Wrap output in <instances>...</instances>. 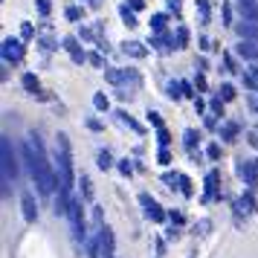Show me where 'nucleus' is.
Wrapping results in <instances>:
<instances>
[{
	"instance_id": "obj_1",
	"label": "nucleus",
	"mask_w": 258,
	"mask_h": 258,
	"mask_svg": "<svg viewBox=\"0 0 258 258\" xmlns=\"http://www.w3.org/2000/svg\"><path fill=\"white\" fill-rule=\"evenodd\" d=\"M52 160H55V168L61 171V186L73 189L78 183V174L73 168V148H70V136L64 130L55 133V151H52Z\"/></svg>"
},
{
	"instance_id": "obj_2",
	"label": "nucleus",
	"mask_w": 258,
	"mask_h": 258,
	"mask_svg": "<svg viewBox=\"0 0 258 258\" xmlns=\"http://www.w3.org/2000/svg\"><path fill=\"white\" fill-rule=\"evenodd\" d=\"M0 168H3V197H9V186L18 183V157L6 133L0 136Z\"/></svg>"
},
{
	"instance_id": "obj_3",
	"label": "nucleus",
	"mask_w": 258,
	"mask_h": 258,
	"mask_svg": "<svg viewBox=\"0 0 258 258\" xmlns=\"http://www.w3.org/2000/svg\"><path fill=\"white\" fill-rule=\"evenodd\" d=\"M139 206H142V215L151 221V224H168V209L162 206L157 197H151L148 192H139Z\"/></svg>"
},
{
	"instance_id": "obj_4",
	"label": "nucleus",
	"mask_w": 258,
	"mask_h": 258,
	"mask_svg": "<svg viewBox=\"0 0 258 258\" xmlns=\"http://www.w3.org/2000/svg\"><path fill=\"white\" fill-rule=\"evenodd\" d=\"M235 174L247 189H258V165L253 162V157H235Z\"/></svg>"
},
{
	"instance_id": "obj_5",
	"label": "nucleus",
	"mask_w": 258,
	"mask_h": 258,
	"mask_svg": "<svg viewBox=\"0 0 258 258\" xmlns=\"http://www.w3.org/2000/svg\"><path fill=\"white\" fill-rule=\"evenodd\" d=\"M221 168H209L206 177H203V194H200V203H212V200H221Z\"/></svg>"
},
{
	"instance_id": "obj_6",
	"label": "nucleus",
	"mask_w": 258,
	"mask_h": 258,
	"mask_svg": "<svg viewBox=\"0 0 258 258\" xmlns=\"http://www.w3.org/2000/svg\"><path fill=\"white\" fill-rule=\"evenodd\" d=\"M3 64H21L24 61V55H26V47H24V41H18V38H6L3 41Z\"/></svg>"
},
{
	"instance_id": "obj_7",
	"label": "nucleus",
	"mask_w": 258,
	"mask_h": 258,
	"mask_svg": "<svg viewBox=\"0 0 258 258\" xmlns=\"http://www.w3.org/2000/svg\"><path fill=\"white\" fill-rule=\"evenodd\" d=\"M99 235V250H102V258H116V238H113V229L107 224L96 226Z\"/></svg>"
},
{
	"instance_id": "obj_8",
	"label": "nucleus",
	"mask_w": 258,
	"mask_h": 258,
	"mask_svg": "<svg viewBox=\"0 0 258 258\" xmlns=\"http://www.w3.org/2000/svg\"><path fill=\"white\" fill-rule=\"evenodd\" d=\"M21 215H24V221L26 224H38V200H35V194L29 189H24L21 192Z\"/></svg>"
},
{
	"instance_id": "obj_9",
	"label": "nucleus",
	"mask_w": 258,
	"mask_h": 258,
	"mask_svg": "<svg viewBox=\"0 0 258 258\" xmlns=\"http://www.w3.org/2000/svg\"><path fill=\"white\" fill-rule=\"evenodd\" d=\"M258 209V203H256V192L253 189H244V194L235 200V221H241V215L247 218V215H253Z\"/></svg>"
},
{
	"instance_id": "obj_10",
	"label": "nucleus",
	"mask_w": 258,
	"mask_h": 258,
	"mask_svg": "<svg viewBox=\"0 0 258 258\" xmlns=\"http://www.w3.org/2000/svg\"><path fill=\"white\" fill-rule=\"evenodd\" d=\"M238 136H241V122H235V119H229V122H221V128H218V139H221L224 145H232V142H238Z\"/></svg>"
},
{
	"instance_id": "obj_11",
	"label": "nucleus",
	"mask_w": 258,
	"mask_h": 258,
	"mask_svg": "<svg viewBox=\"0 0 258 258\" xmlns=\"http://www.w3.org/2000/svg\"><path fill=\"white\" fill-rule=\"evenodd\" d=\"M235 55L244 58V61H250V64L258 61V41H244V38H241V44L235 47Z\"/></svg>"
},
{
	"instance_id": "obj_12",
	"label": "nucleus",
	"mask_w": 258,
	"mask_h": 258,
	"mask_svg": "<svg viewBox=\"0 0 258 258\" xmlns=\"http://www.w3.org/2000/svg\"><path fill=\"white\" fill-rule=\"evenodd\" d=\"M61 44H64V50H67V52H70V58H73V64H84V61H87V52L81 50V44H78V38H64Z\"/></svg>"
},
{
	"instance_id": "obj_13",
	"label": "nucleus",
	"mask_w": 258,
	"mask_h": 258,
	"mask_svg": "<svg viewBox=\"0 0 258 258\" xmlns=\"http://www.w3.org/2000/svg\"><path fill=\"white\" fill-rule=\"evenodd\" d=\"M113 113H116V119H119V122L125 125V128H130V130H133L136 136H142V133H145V125H142L139 119H133V116H130V113L125 110V107H119V110H113Z\"/></svg>"
},
{
	"instance_id": "obj_14",
	"label": "nucleus",
	"mask_w": 258,
	"mask_h": 258,
	"mask_svg": "<svg viewBox=\"0 0 258 258\" xmlns=\"http://www.w3.org/2000/svg\"><path fill=\"white\" fill-rule=\"evenodd\" d=\"M78 194H81L87 203H93V200H96V189H93V180H90V174H87V171H81V174H78Z\"/></svg>"
},
{
	"instance_id": "obj_15",
	"label": "nucleus",
	"mask_w": 258,
	"mask_h": 258,
	"mask_svg": "<svg viewBox=\"0 0 258 258\" xmlns=\"http://www.w3.org/2000/svg\"><path fill=\"white\" fill-rule=\"evenodd\" d=\"M235 32H238V38H244V41H258V21H241L238 26H235Z\"/></svg>"
},
{
	"instance_id": "obj_16",
	"label": "nucleus",
	"mask_w": 258,
	"mask_h": 258,
	"mask_svg": "<svg viewBox=\"0 0 258 258\" xmlns=\"http://www.w3.org/2000/svg\"><path fill=\"white\" fill-rule=\"evenodd\" d=\"M148 44H151V50H160V52H171V50H174V35L168 38V35H162V32H154L151 38H148Z\"/></svg>"
},
{
	"instance_id": "obj_17",
	"label": "nucleus",
	"mask_w": 258,
	"mask_h": 258,
	"mask_svg": "<svg viewBox=\"0 0 258 258\" xmlns=\"http://www.w3.org/2000/svg\"><path fill=\"white\" fill-rule=\"evenodd\" d=\"M122 52H125L128 58H145V55H148V47H145L142 41H125V44H122Z\"/></svg>"
},
{
	"instance_id": "obj_18",
	"label": "nucleus",
	"mask_w": 258,
	"mask_h": 258,
	"mask_svg": "<svg viewBox=\"0 0 258 258\" xmlns=\"http://www.w3.org/2000/svg\"><path fill=\"white\" fill-rule=\"evenodd\" d=\"M21 87H24V93L38 96V93H41V78H38L35 73H24V76H21Z\"/></svg>"
},
{
	"instance_id": "obj_19",
	"label": "nucleus",
	"mask_w": 258,
	"mask_h": 258,
	"mask_svg": "<svg viewBox=\"0 0 258 258\" xmlns=\"http://www.w3.org/2000/svg\"><path fill=\"white\" fill-rule=\"evenodd\" d=\"M200 139H203V133L197 128H186L183 130V148H186V154L194 151V148H200Z\"/></svg>"
},
{
	"instance_id": "obj_20",
	"label": "nucleus",
	"mask_w": 258,
	"mask_h": 258,
	"mask_svg": "<svg viewBox=\"0 0 258 258\" xmlns=\"http://www.w3.org/2000/svg\"><path fill=\"white\" fill-rule=\"evenodd\" d=\"M96 168L99 171H110V168H116V160H113V154H110L107 148H99L96 151Z\"/></svg>"
},
{
	"instance_id": "obj_21",
	"label": "nucleus",
	"mask_w": 258,
	"mask_h": 258,
	"mask_svg": "<svg viewBox=\"0 0 258 258\" xmlns=\"http://www.w3.org/2000/svg\"><path fill=\"white\" fill-rule=\"evenodd\" d=\"M165 96L171 99V102H180L183 96V78H171V81H165Z\"/></svg>"
},
{
	"instance_id": "obj_22",
	"label": "nucleus",
	"mask_w": 258,
	"mask_h": 258,
	"mask_svg": "<svg viewBox=\"0 0 258 258\" xmlns=\"http://www.w3.org/2000/svg\"><path fill=\"white\" fill-rule=\"evenodd\" d=\"M238 12L247 21H258V3L256 0H238Z\"/></svg>"
},
{
	"instance_id": "obj_23",
	"label": "nucleus",
	"mask_w": 258,
	"mask_h": 258,
	"mask_svg": "<svg viewBox=\"0 0 258 258\" xmlns=\"http://www.w3.org/2000/svg\"><path fill=\"white\" fill-rule=\"evenodd\" d=\"M218 70H224V73H229V76H241L244 70L238 67V61L232 58V52H221V67Z\"/></svg>"
},
{
	"instance_id": "obj_24",
	"label": "nucleus",
	"mask_w": 258,
	"mask_h": 258,
	"mask_svg": "<svg viewBox=\"0 0 258 258\" xmlns=\"http://www.w3.org/2000/svg\"><path fill=\"white\" fill-rule=\"evenodd\" d=\"M93 110L96 113H110V96L104 90H96L93 93Z\"/></svg>"
},
{
	"instance_id": "obj_25",
	"label": "nucleus",
	"mask_w": 258,
	"mask_h": 258,
	"mask_svg": "<svg viewBox=\"0 0 258 258\" xmlns=\"http://www.w3.org/2000/svg\"><path fill=\"white\" fill-rule=\"evenodd\" d=\"M215 93L224 99V102H235V99H238V87H235V84H229V81H221Z\"/></svg>"
},
{
	"instance_id": "obj_26",
	"label": "nucleus",
	"mask_w": 258,
	"mask_h": 258,
	"mask_svg": "<svg viewBox=\"0 0 258 258\" xmlns=\"http://www.w3.org/2000/svg\"><path fill=\"white\" fill-rule=\"evenodd\" d=\"M160 180L171 189V192H180V171H171V168H168V171L160 174Z\"/></svg>"
},
{
	"instance_id": "obj_27",
	"label": "nucleus",
	"mask_w": 258,
	"mask_h": 258,
	"mask_svg": "<svg viewBox=\"0 0 258 258\" xmlns=\"http://www.w3.org/2000/svg\"><path fill=\"white\" fill-rule=\"evenodd\" d=\"M206 160H212V162H221V160H224V142H221V139L206 145Z\"/></svg>"
},
{
	"instance_id": "obj_28",
	"label": "nucleus",
	"mask_w": 258,
	"mask_h": 258,
	"mask_svg": "<svg viewBox=\"0 0 258 258\" xmlns=\"http://www.w3.org/2000/svg\"><path fill=\"white\" fill-rule=\"evenodd\" d=\"M125 87H130V90H139V87H142V76H139L133 67H125Z\"/></svg>"
},
{
	"instance_id": "obj_29",
	"label": "nucleus",
	"mask_w": 258,
	"mask_h": 258,
	"mask_svg": "<svg viewBox=\"0 0 258 258\" xmlns=\"http://www.w3.org/2000/svg\"><path fill=\"white\" fill-rule=\"evenodd\" d=\"M116 171L122 174V177H133V171H136V162L130 160V157H122V160H116Z\"/></svg>"
},
{
	"instance_id": "obj_30",
	"label": "nucleus",
	"mask_w": 258,
	"mask_h": 258,
	"mask_svg": "<svg viewBox=\"0 0 258 258\" xmlns=\"http://www.w3.org/2000/svg\"><path fill=\"white\" fill-rule=\"evenodd\" d=\"M104 78H107L113 87H122V84H125V70H113V67H107V70H104Z\"/></svg>"
},
{
	"instance_id": "obj_31",
	"label": "nucleus",
	"mask_w": 258,
	"mask_h": 258,
	"mask_svg": "<svg viewBox=\"0 0 258 258\" xmlns=\"http://www.w3.org/2000/svg\"><path fill=\"white\" fill-rule=\"evenodd\" d=\"M145 122H148V125H151L154 130L165 125V119H162V113L157 110V107H148V110H145Z\"/></svg>"
},
{
	"instance_id": "obj_32",
	"label": "nucleus",
	"mask_w": 258,
	"mask_h": 258,
	"mask_svg": "<svg viewBox=\"0 0 258 258\" xmlns=\"http://www.w3.org/2000/svg\"><path fill=\"white\" fill-rule=\"evenodd\" d=\"M221 122H224V116H221V113H212V110H209V113L203 116V128H206V130H215V133H218Z\"/></svg>"
},
{
	"instance_id": "obj_33",
	"label": "nucleus",
	"mask_w": 258,
	"mask_h": 258,
	"mask_svg": "<svg viewBox=\"0 0 258 258\" xmlns=\"http://www.w3.org/2000/svg\"><path fill=\"white\" fill-rule=\"evenodd\" d=\"M186 47H189V29L177 26L174 29V50H186Z\"/></svg>"
},
{
	"instance_id": "obj_34",
	"label": "nucleus",
	"mask_w": 258,
	"mask_h": 258,
	"mask_svg": "<svg viewBox=\"0 0 258 258\" xmlns=\"http://www.w3.org/2000/svg\"><path fill=\"white\" fill-rule=\"evenodd\" d=\"M209 232H212V221H209V218H200V221L192 226V235H197V238H206Z\"/></svg>"
},
{
	"instance_id": "obj_35",
	"label": "nucleus",
	"mask_w": 258,
	"mask_h": 258,
	"mask_svg": "<svg viewBox=\"0 0 258 258\" xmlns=\"http://www.w3.org/2000/svg\"><path fill=\"white\" fill-rule=\"evenodd\" d=\"M84 128L93 130V133H104V122H102L99 116H93V113H87V116H84Z\"/></svg>"
},
{
	"instance_id": "obj_36",
	"label": "nucleus",
	"mask_w": 258,
	"mask_h": 258,
	"mask_svg": "<svg viewBox=\"0 0 258 258\" xmlns=\"http://www.w3.org/2000/svg\"><path fill=\"white\" fill-rule=\"evenodd\" d=\"M171 160H174L171 145H160V148H157V162H160L162 168H168V165H171Z\"/></svg>"
},
{
	"instance_id": "obj_37",
	"label": "nucleus",
	"mask_w": 258,
	"mask_h": 258,
	"mask_svg": "<svg viewBox=\"0 0 258 258\" xmlns=\"http://www.w3.org/2000/svg\"><path fill=\"white\" fill-rule=\"evenodd\" d=\"M180 194H183V197H194L192 177H189V174H183V171H180Z\"/></svg>"
},
{
	"instance_id": "obj_38",
	"label": "nucleus",
	"mask_w": 258,
	"mask_h": 258,
	"mask_svg": "<svg viewBox=\"0 0 258 258\" xmlns=\"http://www.w3.org/2000/svg\"><path fill=\"white\" fill-rule=\"evenodd\" d=\"M194 87H197V93H209V81H206V73H200V70H194Z\"/></svg>"
},
{
	"instance_id": "obj_39",
	"label": "nucleus",
	"mask_w": 258,
	"mask_h": 258,
	"mask_svg": "<svg viewBox=\"0 0 258 258\" xmlns=\"http://www.w3.org/2000/svg\"><path fill=\"white\" fill-rule=\"evenodd\" d=\"M154 136H157V145H171V139H174V136H171V130L165 128V125L154 130Z\"/></svg>"
},
{
	"instance_id": "obj_40",
	"label": "nucleus",
	"mask_w": 258,
	"mask_h": 258,
	"mask_svg": "<svg viewBox=\"0 0 258 258\" xmlns=\"http://www.w3.org/2000/svg\"><path fill=\"white\" fill-rule=\"evenodd\" d=\"M87 61L96 67V70H107V61H104V55H102V52H87Z\"/></svg>"
},
{
	"instance_id": "obj_41",
	"label": "nucleus",
	"mask_w": 258,
	"mask_h": 258,
	"mask_svg": "<svg viewBox=\"0 0 258 258\" xmlns=\"http://www.w3.org/2000/svg\"><path fill=\"white\" fill-rule=\"evenodd\" d=\"M224 107H226V102L218 96V93L209 99V110H212V113H221V116H224Z\"/></svg>"
},
{
	"instance_id": "obj_42",
	"label": "nucleus",
	"mask_w": 258,
	"mask_h": 258,
	"mask_svg": "<svg viewBox=\"0 0 258 258\" xmlns=\"http://www.w3.org/2000/svg\"><path fill=\"white\" fill-rule=\"evenodd\" d=\"M168 224H174V226H183V224H186V215H183L180 209H168Z\"/></svg>"
},
{
	"instance_id": "obj_43",
	"label": "nucleus",
	"mask_w": 258,
	"mask_h": 258,
	"mask_svg": "<svg viewBox=\"0 0 258 258\" xmlns=\"http://www.w3.org/2000/svg\"><path fill=\"white\" fill-rule=\"evenodd\" d=\"M192 104H194V113H197V116H206V113H209V102H203V96L192 99Z\"/></svg>"
},
{
	"instance_id": "obj_44",
	"label": "nucleus",
	"mask_w": 258,
	"mask_h": 258,
	"mask_svg": "<svg viewBox=\"0 0 258 258\" xmlns=\"http://www.w3.org/2000/svg\"><path fill=\"white\" fill-rule=\"evenodd\" d=\"M119 15H122L125 26H136V15H133V9H128V6H122V9H119Z\"/></svg>"
},
{
	"instance_id": "obj_45",
	"label": "nucleus",
	"mask_w": 258,
	"mask_h": 258,
	"mask_svg": "<svg viewBox=\"0 0 258 258\" xmlns=\"http://www.w3.org/2000/svg\"><path fill=\"white\" fill-rule=\"evenodd\" d=\"M165 21H168L165 15H154V18H151V29H154V32H162V29H165Z\"/></svg>"
},
{
	"instance_id": "obj_46",
	"label": "nucleus",
	"mask_w": 258,
	"mask_h": 258,
	"mask_svg": "<svg viewBox=\"0 0 258 258\" xmlns=\"http://www.w3.org/2000/svg\"><path fill=\"white\" fill-rule=\"evenodd\" d=\"M90 209H93V221H96V226H102V224H104V212H102V206L90 203Z\"/></svg>"
},
{
	"instance_id": "obj_47",
	"label": "nucleus",
	"mask_w": 258,
	"mask_h": 258,
	"mask_svg": "<svg viewBox=\"0 0 258 258\" xmlns=\"http://www.w3.org/2000/svg\"><path fill=\"white\" fill-rule=\"evenodd\" d=\"M67 18H70V21H81V18H84V9H76V6H70V9H67Z\"/></svg>"
},
{
	"instance_id": "obj_48",
	"label": "nucleus",
	"mask_w": 258,
	"mask_h": 258,
	"mask_svg": "<svg viewBox=\"0 0 258 258\" xmlns=\"http://www.w3.org/2000/svg\"><path fill=\"white\" fill-rule=\"evenodd\" d=\"M165 238H168V241H177V238H180V226L168 224V229H165Z\"/></svg>"
},
{
	"instance_id": "obj_49",
	"label": "nucleus",
	"mask_w": 258,
	"mask_h": 258,
	"mask_svg": "<svg viewBox=\"0 0 258 258\" xmlns=\"http://www.w3.org/2000/svg\"><path fill=\"white\" fill-rule=\"evenodd\" d=\"M203 157H206V151H200V148H194V151H189V160L197 165V162H203Z\"/></svg>"
},
{
	"instance_id": "obj_50",
	"label": "nucleus",
	"mask_w": 258,
	"mask_h": 258,
	"mask_svg": "<svg viewBox=\"0 0 258 258\" xmlns=\"http://www.w3.org/2000/svg\"><path fill=\"white\" fill-rule=\"evenodd\" d=\"M35 3H38V12H41V15H50V9H52L50 0H35Z\"/></svg>"
},
{
	"instance_id": "obj_51",
	"label": "nucleus",
	"mask_w": 258,
	"mask_h": 258,
	"mask_svg": "<svg viewBox=\"0 0 258 258\" xmlns=\"http://www.w3.org/2000/svg\"><path fill=\"white\" fill-rule=\"evenodd\" d=\"M247 142H250V145H253V148L258 151V130H256V128L247 130Z\"/></svg>"
},
{
	"instance_id": "obj_52",
	"label": "nucleus",
	"mask_w": 258,
	"mask_h": 258,
	"mask_svg": "<svg viewBox=\"0 0 258 258\" xmlns=\"http://www.w3.org/2000/svg\"><path fill=\"white\" fill-rule=\"evenodd\" d=\"M194 70L206 73V70H209V61H206V58H194Z\"/></svg>"
},
{
	"instance_id": "obj_53",
	"label": "nucleus",
	"mask_w": 258,
	"mask_h": 258,
	"mask_svg": "<svg viewBox=\"0 0 258 258\" xmlns=\"http://www.w3.org/2000/svg\"><path fill=\"white\" fill-rule=\"evenodd\" d=\"M21 35H24V38H32V35H35L32 24H24V26H21Z\"/></svg>"
},
{
	"instance_id": "obj_54",
	"label": "nucleus",
	"mask_w": 258,
	"mask_h": 258,
	"mask_svg": "<svg viewBox=\"0 0 258 258\" xmlns=\"http://www.w3.org/2000/svg\"><path fill=\"white\" fill-rule=\"evenodd\" d=\"M128 6H130V9H133V12H139V9L145 6V0H128Z\"/></svg>"
},
{
	"instance_id": "obj_55",
	"label": "nucleus",
	"mask_w": 258,
	"mask_h": 258,
	"mask_svg": "<svg viewBox=\"0 0 258 258\" xmlns=\"http://www.w3.org/2000/svg\"><path fill=\"white\" fill-rule=\"evenodd\" d=\"M200 50H212V41H209V38H200Z\"/></svg>"
},
{
	"instance_id": "obj_56",
	"label": "nucleus",
	"mask_w": 258,
	"mask_h": 258,
	"mask_svg": "<svg viewBox=\"0 0 258 258\" xmlns=\"http://www.w3.org/2000/svg\"><path fill=\"white\" fill-rule=\"evenodd\" d=\"M229 18H232V9H229V6H224V24H232Z\"/></svg>"
},
{
	"instance_id": "obj_57",
	"label": "nucleus",
	"mask_w": 258,
	"mask_h": 258,
	"mask_svg": "<svg viewBox=\"0 0 258 258\" xmlns=\"http://www.w3.org/2000/svg\"><path fill=\"white\" fill-rule=\"evenodd\" d=\"M168 9H171V12H180V0H168Z\"/></svg>"
},
{
	"instance_id": "obj_58",
	"label": "nucleus",
	"mask_w": 258,
	"mask_h": 258,
	"mask_svg": "<svg viewBox=\"0 0 258 258\" xmlns=\"http://www.w3.org/2000/svg\"><path fill=\"white\" fill-rule=\"evenodd\" d=\"M250 73L256 76V81H258V61H253V64H250Z\"/></svg>"
},
{
	"instance_id": "obj_59",
	"label": "nucleus",
	"mask_w": 258,
	"mask_h": 258,
	"mask_svg": "<svg viewBox=\"0 0 258 258\" xmlns=\"http://www.w3.org/2000/svg\"><path fill=\"white\" fill-rule=\"evenodd\" d=\"M253 162H256V165H258V157H253Z\"/></svg>"
}]
</instances>
